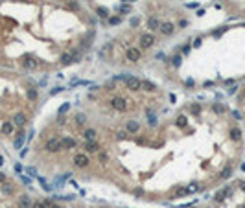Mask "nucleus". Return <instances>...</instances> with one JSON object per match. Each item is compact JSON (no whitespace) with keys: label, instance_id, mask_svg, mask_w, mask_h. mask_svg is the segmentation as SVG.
I'll list each match as a JSON object with an SVG mask.
<instances>
[{"label":"nucleus","instance_id":"obj_1","mask_svg":"<svg viewBox=\"0 0 245 208\" xmlns=\"http://www.w3.org/2000/svg\"><path fill=\"white\" fill-rule=\"evenodd\" d=\"M44 149H46L48 153H57L63 149V144L61 140H57V138H50V140L46 142V146H44Z\"/></svg>","mask_w":245,"mask_h":208},{"label":"nucleus","instance_id":"obj_2","mask_svg":"<svg viewBox=\"0 0 245 208\" xmlns=\"http://www.w3.org/2000/svg\"><path fill=\"white\" fill-rule=\"evenodd\" d=\"M125 85H127L129 90H135V92L142 88V81H140L138 78H135V76H127V78H125Z\"/></svg>","mask_w":245,"mask_h":208},{"label":"nucleus","instance_id":"obj_3","mask_svg":"<svg viewBox=\"0 0 245 208\" xmlns=\"http://www.w3.org/2000/svg\"><path fill=\"white\" fill-rule=\"evenodd\" d=\"M111 107H113V109H116V111H120V112H124V111H127V101H125L124 98L116 96V98H113V100H111Z\"/></svg>","mask_w":245,"mask_h":208},{"label":"nucleus","instance_id":"obj_4","mask_svg":"<svg viewBox=\"0 0 245 208\" xmlns=\"http://www.w3.org/2000/svg\"><path fill=\"white\" fill-rule=\"evenodd\" d=\"M153 44H155V37L151 33H146V35L140 37V46H142V48H151Z\"/></svg>","mask_w":245,"mask_h":208},{"label":"nucleus","instance_id":"obj_5","mask_svg":"<svg viewBox=\"0 0 245 208\" xmlns=\"http://www.w3.org/2000/svg\"><path fill=\"white\" fill-rule=\"evenodd\" d=\"M74 164H76V168H85V166L88 164V157L83 155V153H78V155L74 157Z\"/></svg>","mask_w":245,"mask_h":208},{"label":"nucleus","instance_id":"obj_6","mask_svg":"<svg viewBox=\"0 0 245 208\" xmlns=\"http://www.w3.org/2000/svg\"><path fill=\"white\" fill-rule=\"evenodd\" d=\"M33 203L30 199V195H20L18 197V203H17V208H31Z\"/></svg>","mask_w":245,"mask_h":208},{"label":"nucleus","instance_id":"obj_7","mask_svg":"<svg viewBox=\"0 0 245 208\" xmlns=\"http://www.w3.org/2000/svg\"><path fill=\"white\" fill-rule=\"evenodd\" d=\"M159 30H161V33H162V35H171V33H173V30H175V26L171 24V22H161Z\"/></svg>","mask_w":245,"mask_h":208},{"label":"nucleus","instance_id":"obj_8","mask_svg":"<svg viewBox=\"0 0 245 208\" xmlns=\"http://www.w3.org/2000/svg\"><path fill=\"white\" fill-rule=\"evenodd\" d=\"M13 125H17V127H24L26 125V116L22 112H17L15 116H13Z\"/></svg>","mask_w":245,"mask_h":208},{"label":"nucleus","instance_id":"obj_9","mask_svg":"<svg viewBox=\"0 0 245 208\" xmlns=\"http://www.w3.org/2000/svg\"><path fill=\"white\" fill-rule=\"evenodd\" d=\"M127 59L133 61V63H137V61L140 59V50H138V48H129V50H127Z\"/></svg>","mask_w":245,"mask_h":208},{"label":"nucleus","instance_id":"obj_10","mask_svg":"<svg viewBox=\"0 0 245 208\" xmlns=\"http://www.w3.org/2000/svg\"><path fill=\"white\" fill-rule=\"evenodd\" d=\"M22 64H24V68H26V70H35V68L39 66V63H37L33 57H26L24 61H22Z\"/></svg>","mask_w":245,"mask_h":208},{"label":"nucleus","instance_id":"obj_11","mask_svg":"<svg viewBox=\"0 0 245 208\" xmlns=\"http://www.w3.org/2000/svg\"><path fill=\"white\" fill-rule=\"evenodd\" d=\"M61 144H63L65 149H72V147H76V140H74V138H68V136H65L63 140H61Z\"/></svg>","mask_w":245,"mask_h":208},{"label":"nucleus","instance_id":"obj_12","mask_svg":"<svg viewBox=\"0 0 245 208\" xmlns=\"http://www.w3.org/2000/svg\"><path fill=\"white\" fill-rule=\"evenodd\" d=\"M83 138H85V142H92L96 138V131L94 129H85L83 131Z\"/></svg>","mask_w":245,"mask_h":208},{"label":"nucleus","instance_id":"obj_13","mask_svg":"<svg viewBox=\"0 0 245 208\" xmlns=\"http://www.w3.org/2000/svg\"><path fill=\"white\" fill-rule=\"evenodd\" d=\"M13 122H4L2 124V127H0V131H2L4 134H13Z\"/></svg>","mask_w":245,"mask_h":208},{"label":"nucleus","instance_id":"obj_14","mask_svg":"<svg viewBox=\"0 0 245 208\" xmlns=\"http://www.w3.org/2000/svg\"><path fill=\"white\" fill-rule=\"evenodd\" d=\"M85 149H87L88 153H96V151L100 149V146H98L96 140H92V142H85Z\"/></svg>","mask_w":245,"mask_h":208},{"label":"nucleus","instance_id":"obj_15","mask_svg":"<svg viewBox=\"0 0 245 208\" xmlns=\"http://www.w3.org/2000/svg\"><path fill=\"white\" fill-rule=\"evenodd\" d=\"M159 26H161V22H159L157 17H151V18L147 20V28H149V30H157Z\"/></svg>","mask_w":245,"mask_h":208},{"label":"nucleus","instance_id":"obj_16","mask_svg":"<svg viewBox=\"0 0 245 208\" xmlns=\"http://www.w3.org/2000/svg\"><path fill=\"white\" fill-rule=\"evenodd\" d=\"M230 138H232L234 142H238L240 138H241V131H240L238 127H232V129H230Z\"/></svg>","mask_w":245,"mask_h":208},{"label":"nucleus","instance_id":"obj_17","mask_svg":"<svg viewBox=\"0 0 245 208\" xmlns=\"http://www.w3.org/2000/svg\"><path fill=\"white\" fill-rule=\"evenodd\" d=\"M142 88H144V90H147V92H153V90H157V87H155L151 81H147V79H144V81H142Z\"/></svg>","mask_w":245,"mask_h":208},{"label":"nucleus","instance_id":"obj_18","mask_svg":"<svg viewBox=\"0 0 245 208\" xmlns=\"http://www.w3.org/2000/svg\"><path fill=\"white\" fill-rule=\"evenodd\" d=\"M138 127H140V125H138V122H135V120L127 122V131H129V133H137V131H138Z\"/></svg>","mask_w":245,"mask_h":208},{"label":"nucleus","instance_id":"obj_19","mask_svg":"<svg viewBox=\"0 0 245 208\" xmlns=\"http://www.w3.org/2000/svg\"><path fill=\"white\" fill-rule=\"evenodd\" d=\"M13 190H15V188H13V184H9V182H4V184H2V193L9 195Z\"/></svg>","mask_w":245,"mask_h":208},{"label":"nucleus","instance_id":"obj_20","mask_svg":"<svg viewBox=\"0 0 245 208\" xmlns=\"http://www.w3.org/2000/svg\"><path fill=\"white\" fill-rule=\"evenodd\" d=\"M72 63V55L70 54H63L61 55V64H70Z\"/></svg>","mask_w":245,"mask_h":208},{"label":"nucleus","instance_id":"obj_21","mask_svg":"<svg viewBox=\"0 0 245 208\" xmlns=\"http://www.w3.org/2000/svg\"><path fill=\"white\" fill-rule=\"evenodd\" d=\"M230 173H232V168L229 166V168H225L223 171L219 173V179H229V177H230Z\"/></svg>","mask_w":245,"mask_h":208},{"label":"nucleus","instance_id":"obj_22","mask_svg":"<svg viewBox=\"0 0 245 208\" xmlns=\"http://www.w3.org/2000/svg\"><path fill=\"white\" fill-rule=\"evenodd\" d=\"M22 140H24V133H18L17 138H15V147H20L22 146Z\"/></svg>","mask_w":245,"mask_h":208},{"label":"nucleus","instance_id":"obj_23","mask_svg":"<svg viewBox=\"0 0 245 208\" xmlns=\"http://www.w3.org/2000/svg\"><path fill=\"white\" fill-rule=\"evenodd\" d=\"M186 188H188V192H190V193H195V192L199 190V184H197V182H190Z\"/></svg>","mask_w":245,"mask_h":208},{"label":"nucleus","instance_id":"obj_24","mask_svg":"<svg viewBox=\"0 0 245 208\" xmlns=\"http://www.w3.org/2000/svg\"><path fill=\"white\" fill-rule=\"evenodd\" d=\"M190 192H188V188H179L175 192V197H184V195H188Z\"/></svg>","mask_w":245,"mask_h":208},{"label":"nucleus","instance_id":"obj_25","mask_svg":"<svg viewBox=\"0 0 245 208\" xmlns=\"http://www.w3.org/2000/svg\"><path fill=\"white\" fill-rule=\"evenodd\" d=\"M28 100H31V101L37 100V90H35V88H30V90H28Z\"/></svg>","mask_w":245,"mask_h":208},{"label":"nucleus","instance_id":"obj_26","mask_svg":"<svg viewBox=\"0 0 245 208\" xmlns=\"http://www.w3.org/2000/svg\"><path fill=\"white\" fill-rule=\"evenodd\" d=\"M214 112H217V114L225 112V105H221V103H216V105H214Z\"/></svg>","mask_w":245,"mask_h":208},{"label":"nucleus","instance_id":"obj_27","mask_svg":"<svg viewBox=\"0 0 245 208\" xmlns=\"http://www.w3.org/2000/svg\"><path fill=\"white\" fill-rule=\"evenodd\" d=\"M186 124H188L186 116H179V118H177V125H179V127H184Z\"/></svg>","mask_w":245,"mask_h":208},{"label":"nucleus","instance_id":"obj_28","mask_svg":"<svg viewBox=\"0 0 245 208\" xmlns=\"http://www.w3.org/2000/svg\"><path fill=\"white\" fill-rule=\"evenodd\" d=\"M120 22H122V17H111L109 18V24H113V26L114 24H120Z\"/></svg>","mask_w":245,"mask_h":208},{"label":"nucleus","instance_id":"obj_29","mask_svg":"<svg viewBox=\"0 0 245 208\" xmlns=\"http://www.w3.org/2000/svg\"><path fill=\"white\" fill-rule=\"evenodd\" d=\"M98 15H100V17H103V18H105V17H109V11H107V9H105V8H98Z\"/></svg>","mask_w":245,"mask_h":208},{"label":"nucleus","instance_id":"obj_30","mask_svg":"<svg viewBox=\"0 0 245 208\" xmlns=\"http://www.w3.org/2000/svg\"><path fill=\"white\" fill-rule=\"evenodd\" d=\"M116 138H118V140H125V138H127V133H125V131H118V133H116Z\"/></svg>","mask_w":245,"mask_h":208},{"label":"nucleus","instance_id":"obj_31","mask_svg":"<svg viewBox=\"0 0 245 208\" xmlns=\"http://www.w3.org/2000/svg\"><path fill=\"white\" fill-rule=\"evenodd\" d=\"M214 199H216L217 203H221V201H223V199H225V192H217V195H216Z\"/></svg>","mask_w":245,"mask_h":208},{"label":"nucleus","instance_id":"obj_32","mask_svg":"<svg viewBox=\"0 0 245 208\" xmlns=\"http://www.w3.org/2000/svg\"><path fill=\"white\" fill-rule=\"evenodd\" d=\"M190 111H192V114H199V112H201V107H199V105H192Z\"/></svg>","mask_w":245,"mask_h":208},{"label":"nucleus","instance_id":"obj_33","mask_svg":"<svg viewBox=\"0 0 245 208\" xmlns=\"http://www.w3.org/2000/svg\"><path fill=\"white\" fill-rule=\"evenodd\" d=\"M171 63H173L175 66H179V64H181V55H175V57L171 59Z\"/></svg>","mask_w":245,"mask_h":208},{"label":"nucleus","instance_id":"obj_34","mask_svg":"<svg viewBox=\"0 0 245 208\" xmlns=\"http://www.w3.org/2000/svg\"><path fill=\"white\" fill-rule=\"evenodd\" d=\"M78 124H85V114H78Z\"/></svg>","mask_w":245,"mask_h":208},{"label":"nucleus","instance_id":"obj_35","mask_svg":"<svg viewBox=\"0 0 245 208\" xmlns=\"http://www.w3.org/2000/svg\"><path fill=\"white\" fill-rule=\"evenodd\" d=\"M41 203L46 206V208H50V206H52V201H50V199H44V201H41Z\"/></svg>","mask_w":245,"mask_h":208},{"label":"nucleus","instance_id":"obj_36","mask_svg":"<svg viewBox=\"0 0 245 208\" xmlns=\"http://www.w3.org/2000/svg\"><path fill=\"white\" fill-rule=\"evenodd\" d=\"M31 208H46V206H44L42 203H33V206Z\"/></svg>","mask_w":245,"mask_h":208},{"label":"nucleus","instance_id":"obj_37","mask_svg":"<svg viewBox=\"0 0 245 208\" xmlns=\"http://www.w3.org/2000/svg\"><path fill=\"white\" fill-rule=\"evenodd\" d=\"M20 179H22V182H24V184H30V182H31L30 177H20Z\"/></svg>","mask_w":245,"mask_h":208},{"label":"nucleus","instance_id":"obj_38","mask_svg":"<svg viewBox=\"0 0 245 208\" xmlns=\"http://www.w3.org/2000/svg\"><path fill=\"white\" fill-rule=\"evenodd\" d=\"M240 190L245 193V180H240Z\"/></svg>","mask_w":245,"mask_h":208},{"label":"nucleus","instance_id":"obj_39","mask_svg":"<svg viewBox=\"0 0 245 208\" xmlns=\"http://www.w3.org/2000/svg\"><path fill=\"white\" fill-rule=\"evenodd\" d=\"M120 11H122V13H127V11H129V6H122Z\"/></svg>","mask_w":245,"mask_h":208},{"label":"nucleus","instance_id":"obj_40","mask_svg":"<svg viewBox=\"0 0 245 208\" xmlns=\"http://www.w3.org/2000/svg\"><path fill=\"white\" fill-rule=\"evenodd\" d=\"M4 179H6V175H4V173H0V182H4Z\"/></svg>","mask_w":245,"mask_h":208},{"label":"nucleus","instance_id":"obj_41","mask_svg":"<svg viewBox=\"0 0 245 208\" xmlns=\"http://www.w3.org/2000/svg\"><path fill=\"white\" fill-rule=\"evenodd\" d=\"M50 208H63V206H61V204H52Z\"/></svg>","mask_w":245,"mask_h":208},{"label":"nucleus","instance_id":"obj_42","mask_svg":"<svg viewBox=\"0 0 245 208\" xmlns=\"http://www.w3.org/2000/svg\"><path fill=\"white\" fill-rule=\"evenodd\" d=\"M2 164H4V158H2V157H0V166H2Z\"/></svg>","mask_w":245,"mask_h":208},{"label":"nucleus","instance_id":"obj_43","mask_svg":"<svg viewBox=\"0 0 245 208\" xmlns=\"http://www.w3.org/2000/svg\"><path fill=\"white\" fill-rule=\"evenodd\" d=\"M18 2H28V0H18Z\"/></svg>","mask_w":245,"mask_h":208},{"label":"nucleus","instance_id":"obj_44","mask_svg":"<svg viewBox=\"0 0 245 208\" xmlns=\"http://www.w3.org/2000/svg\"><path fill=\"white\" fill-rule=\"evenodd\" d=\"M184 208H194V206H184Z\"/></svg>","mask_w":245,"mask_h":208},{"label":"nucleus","instance_id":"obj_45","mask_svg":"<svg viewBox=\"0 0 245 208\" xmlns=\"http://www.w3.org/2000/svg\"><path fill=\"white\" fill-rule=\"evenodd\" d=\"M129 2H135V0H129Z\"/></svg>","mask_w":245,"mask_h":208}]
</instances>
